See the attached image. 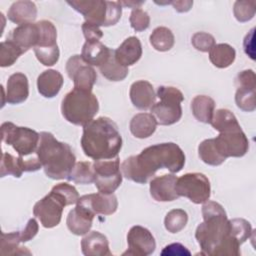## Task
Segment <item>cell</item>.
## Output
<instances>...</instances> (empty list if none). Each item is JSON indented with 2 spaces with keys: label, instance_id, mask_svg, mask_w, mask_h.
I'll use <instances>...</instances> for the list:
<instances>
[{
  "label": "cell",
  "instance_id": "51",
  "mask_svg": "<svg viewBox=\"0 0 256 256\" xmlns=\"http://www.w3.org/2000/svg\"><path fill=\"white\" fill-rule=\"evenodd\" d=\"M118 3L121 5V6H124V7H132V8H139V6H141L142 4H144V1H118Z\"/></svg>",
  "mask_w": 256,
  "mask_h": 256
},
{
  "label": "cell",
  "instance_id": "41",
  "mask_svg": "<svg viewBox=\"0 0 256 256\" xmlns=\"http://www.w3.org/2000/svg\"><path fill=\"white\" fill-rule=\"evenodd\" d=\"M255 1H236L233 12L237 21L244 23L250 21L255 15Z\"/></svg>",
  "mask_w": 256,
  "mask_h": 256
},
{
  "label": "cell",
  "instance_id": "6",
  "mask_svg": "<svg viewBox=\"0 0 256 256\" xmlns=\"http://www.w3.org/2000/svg\"><path fill=\"white\" fill-rule=\"evenodd\" d=\"M99 103L92 91L73 88L68 92L61 104L63 117L70 123L85 126L98 113Z\"/></svg>",
  "mask_w": 256,
  "mask_h": 256
},
{
  "label": "cell",
  "instance_id": "12",
  "mask_svg": "<svg viewBox=\"0 0 256 256\" xmlns=\"http://www.w3.org/2000/svg\"><path fill=\"white\" fill-rule=\"evenodd\" d=\"M213 139L217 150L226 159L228 157H242L249 149V141L241 128L220 132Z\"/></svg>",
  "mask_w": 256,
  "mask_h": 256
},
{
  "label": "cell",
  "instance_id": "17",
  "mask_svg": "<svg viewBox=\"0 0 256 256\" xmlns=\"http://www.w3.org/2000/svg\"><path fill=\"white\" fill-rule=\"evenodd\" d=\"M3 96L9 104H20L24 102L29 96L28 78L21 72L12 74L7 80L6 94L3 89ZM3 97V98H4Z\"/></svg>",
  "mask_w": 256,
  "mask_h": 256
},
{
  "label": "cell",
  "instance_id": "14",
  "mask_svg": "<svg viewBox=\"0 0 256 256\" xmlns=\"http://www.w3.org/2000/svg\"><path fill=\"white\" fill-rule=\"evenodd\" d=\"M128 249L123 255L148 256L155 251L156 242L152 233L145 227L135 225L127 234Z\"/></svg>",
  "mask_w": 256,
  "mask_h": 256
},
{
  "label": "cell",
  "instance_id": "20",
  "mask_svg": "<svg viewBox=\"0 0 256 256\" xmlns=\"http://www.w3.org/2000/svg\"><path fill=\"white\" fill-rule=\"evenodd\" d=\"M94 214L86 210L85 208L76 205L75 208L69 211L66 224L69 231L75 235H85L87 234L93 223Z\"/></svg>",
  "mask_w": 256,
  "mask_h": 256
},
{
  "label": "cell",
  "instance_id": "22",
  "mask_svg": "<svg viewBox=\"0 0 256 256\" xmlns=\"http://www.w3.org/2000/svg\"><path fill=\"white\" fill-rule=\"evenodd\" d=\"M81 250L86 256H110L107 237L99 231L89 232L81 240Z\"/></svg>",
  "mask_w": 256,
  "mask_h": 256
},
{
  "label": "cell",
  "instance_id": "1",
  "mask_svg": "<svg viewBox=\"0 0 256 256\" xmlns=\"http://www.w3.org/2000/svg\"><path fill=\"white\" fill-rule=\"evenodd\" d=\"M185 164V154L173 142L149 146L138 155L126 158L121 164L123 176L133 182L145 184L157 170L166 168L172 173L181 171Z\"/></svg>",
  "mask_w": 256,
  "mask_h": 256
},
{
  "label": "cell",
  "instance_id": "24",
  "mask_svg": "<svg viewBox=\"0 0 256 256\" xmlns=\"http://www.w3.org/2000/svg\"><path fill=\"white\" fill-rule=\"evenodd\" d=\"M7 17L11 22L19 25L33 23L37 17V7L32 1H16L10 6Z\"/></svg>",
  "mask_w": 256,
  "mask_h": 256
},
{
  "label": "cell",
  "instance_id": "15",
  "mask_svg": "<svg viewBox=\"0 0 256 256\" xmlns=\"http://www.w3.org/2000/svg\"><path fill=\"white\" fill-rule=\"evenodd\" d=\"M77 205L85 208L94 215H111L116 212L118 207L117 197L112 194H104L101 192L86 194L79 197Z\"/></svg>",
  "mask_w": 256,
  "mask_h": 256
},
{
  "label": "cell",
  "instance_id": "10",
  "mask_svg": "<svg viewBox=\"0 0 256 256\" xmlns=\"http://www.w3.org/2000/svg\"><path fill=\"white\" fill-rule=\"evenodd\" d=\"M175 188L179 196L187 197L195 204L206 202L211 194L209 179L198 172L186 173L177 178Z\"/></svg>",
  "mask_w": 256,
  "mask_h": 256
},
{
  "label": "cell",
  "instance_id": "34",
  "mask_svg": "<svg viewBox=\"0 0 256 256\" xmlns=\"http://www.w3.org/2000/svg\"><path fill=\"white\" fill-rule=\"evenodd\" d=\"M67 179L77 184H90L94 182L95 174L93 169V163L88 161H81L75 163Z\"/></svg>",
  "mask_w": 256,
  "mask_h": 256
},
{
  "label": "cell",
  "instance_id": "40",
  "mask_svg": "<svg viewBox=\"0 0 256 256\" xmlns=\"http://www.w3.org/2000/svg\"><path fill=\"white\" fill-rule=\"evenodd\" d=\"M230 234L240 243H244L250 238L252 233L251 224L243 218H234L229 220Z\"/></svg>",
  "mask_w": 256,
  "mask_h": 256
},
{
  "label": "cell",
  "instance_id": "7",
  "mask_svg": "<svg viewBox=\"0 0 256 256\" xmlns=\"http://www.w3.org/2000/svg\"><path fill=\"white\" fill-rule=\"evenodd\" d=\"M74 10L81 13L86 22L97 26L115 25L121 18L122 6L118 1L73 0L67 1Z\"/></svg>",
  "mask_w": 256,
  "mask_h": 256
},
{
  "label": "cell",
  "instance_id": "13",
  "mask_svg": "<svg viewBox=\"0 0 256 256\" xmlns=\"http://www.w3.org/2000/svg\"><path fill=\"white\" fill-rule=\"evenodd\" d=\"M66 72L74 82V88L92 91L93 85L96 82L97 74L94 68L88 65L81 55L71 56L66 63Z\"/></svg>",
  "mask_w": 256,
  "mask_h": 256
},
{
  "label": "cell",
  "instance_id": "9",
  "mask_svg": "<svg viewBox=\"0 0 256 256\" xmlns=\"http://www.w3.org/2000/svg\"><path fill=\"white\" fill-rule=\"evenodd\" d=\"M2 141L11 145L19 156L25 157L36 153L40 134L28 127H19L12 122H4L1 125Z\"/></svg>",
  "mask_w": 256,
  "mask_h": 256
},
{
  "label": "cell",
  "instance_id": "46",
  "mask_svg": "<svg viewBox=\"0 0 256 256\" xmlns=\"http://www.w3.org/2000/svg\"><path fill=\"white\" fill-rule=\"evenodd\" d=\"M38 230H39V226H38L37 221L34 218L29 219L25 228L21 231H18L21 243L28 242V241L32 240L38 233Z\"/></svg>",
  "mask_w": 256,
  "mask_h": 256
},
{
  "label": "cell",
  "instance_id": "45",
  "mask_svg": "<svg viewBox=\"0 0 256 256\" xmlns=\"http://www.w3.org/2000/svg\"><path fill=\"white\" fill-rule=\"evenodd\" d=\"M236 87L256 88V76L253 70H244L238 73L235 78Z\"/></svg>",
  "mask_w": 256,
  "mask_h": 256
},
{
  "label": "cell",
  "instance_id": "36",
  "mask_svg": "<svg viewBox=\"0 0 256 256\" xmlns=\"http://www.w3.org/2000/svg\"><path fill=\"white\" fill-rule=\"evenodd\" d=\"M39 28V41L35 47H53L57 45V30L54 24L48 20L37 22Z\"/></svg>",
  "mask_w": 256,
  "mask_h": 256
},
{
  "label": "cell",
  "instance_id": "31",
  "mask_svg": "<svg viewBox=\"0 0 256 256\" xmlns=\"http://www.w3.org/2000/svg\"><path fill=\"white\" fill-rule=\"evenodd\" d=\"M210 124L215 130L219 132H225L241 128L235 115L230 110L224 108L214 111Z\"/></svg>",
  "mask_w": 256,
  "mask_h": 256
},
{
  "label": "cell",
  "instance_id": "50",
  "mask_svg": "<svg viewBox=\"0 0 256 256\" xmlns=\"http://www.w3.org/2000/svg\"><path fill=\"white\" fill-rule=\"evenodd\" d=\"M174 9L178 12H187L191 9L193 1H171Z\"/></svg>",
  "mask_w": 256,
  "mask_h": 256
},
{
  "label": "cell",
  "instance_id": "11",
  "mask_svg": "<svg viewBox=\"0 0 256 256\" xmlns=\"http://www.w3.org/2000/svg\"><path fill=\"white\" fill-rule=\"evenodd\" d=\"M93 169L95 174L94 183L99 192L112 194L121 185L122 173L118 156L113 159L95 160Z\"/></svg>",
  "mask_w": 256,
  "mask_h": 256
},
{
  "label": "cell",
  "instance_id": "35",
  "mask_svg": "<svg viewBox=\"0 0 256 256\" xmlns=\"http://www.w3.org/2000/svg\"><path fill=\"white\" fill-rule=\"evenodd\" d=\"M23 157H14L10 153L3 152L0 166V176L13 175L16 178L21 177L23 173Z\"/></svg>",
  "mask_w": 256,
  "mask_h": 256
},
{
  "label": "cell",
  "instance_id": "21",
  "mask_svg": "<svg viewBox=\"0 0 256 256\" xmlns=\"http://www.w3.org/2000/svg\"><path fill=\"white\" fill-rule=\"evenodd\" d=\"M114 55L116 60L125 67L135 64L142 56V45L140 40L135 36L128 37L116 50H114Z\"/></svg>",
  "mask_w": 256,
  "mask_h": 256
},
{
  "label": "cell",
  "instance_id": "27",
  "mask_svg": "<svg viewBox=\"0 0 256 256\" xmlns=\"http://www.w3.org/2000/svg\"><path fill=\"white\" fill-rule=\"evenodd\" d=\"M215 109V101L206 95H197L191 101V110L194 117L202 123L210 124Z\"/></svg>",
  "mask_w": 256,
  "mask_h": 256
},
{
  "label": "cell",
  "instance_id": "42",
  "mask_svg": "<svg viewBox=\"0 0 256 256\" xmlns=\"http://www.w3.org/2000/svg\"><path fill=\"white\" fill-rule=\"evenodd\" d=\"M33 49L36 58L44 66H52L59 60L60 51L58 45L53 47H34Z\"/></svg>",
  "mask_w": 256,
  "mask_h": 256
},
{
  "label": "cell",
  "instance_id": "39",
  "mask_svg": "<svg viewBox=\"0 0 256 256\" xmlns=\"http://www.w3.org/2000/svg\"><path fill=\"white\" fill-rule=\"evenodd\" d=\"M235 102L239 109L245 112H253L256 108L255 88L237 87Z\"/></svg>",
  "mask_w": 256,
  "mask_h": 256
},
{
  "label": "cell",
  "instance_id": "16",
  "mask_svg": "<svg viewBox=\"0 0 256 256\" xmlns=\"http://www.w3.org/2000/svg\"><path fill=\"white\" fill-rule=\"evenodd\" d=\"M177 177L174 174H164L150 181V194L158 202H169L178 199L175 185Z\"/></svg>",
  "mask_w": 256,
  "mask_h": 256
},
{
  "label": "cell",
  "instance_id": "49",
  "mask_svg": "<svg viewBox=\"0 0 256 256\" xmlns=\"http://www.w3.org/2000/svg\"><path fill=\"white\" fill-rule=\"evenodd\" d=\"M255 28H252L247 35L244 38L243 41V47H244V52L246 55H248L252 60H255Z\"/></svg>",
  "mask_w": 256,
  "mask_h": 256
},
{
  "label": "cell",
  "instance_id": "2",
  "mask_svg": "<svg viewBox=\"0 0 256 256\" xmlns=\"http://www.w3.org/2000/svg\"><path fill=\"white\" fill-rule=\"evenodd\" d=\"M203 222L195 232L202 254L238 256L240 243L230 234L229 220L221 204L207 200L202 206Z\"/></svg>",
  "mask_w": 256,
  "mask_h": 256
},
{
  "label": "cell",
  "instance_id": "29",
  "mask_svg": "<svg viewBox=\"0 0 256 256\" xmlns=\"http://www.w3.org/2000/svg\"><path fill=\"white\" fill-rule=\"evenodd\" d=\"M18 231L1 233L0 254L1 255H31V252L24 246H20Z\"/></svg>",
  "mask_w": 256,
  "mask_h": 256
},
{
  "label": "cell",
  "instance_id": "25",
  "mask_svg": "<svg viewBox=\"0 0 256 256\" xmlns=\"http://www.w3.org/2000/svg\"><path fill=\"white\" fill-rule=\"evenodd\" d=\"M111 49L100 41H86L83 45L81 57L90 66H102L109 58Z\"/></svg>",
  "mask_w": 256,
  "mask_h": 256
},
{
  "label": "cell",
  "instance_id": "43",
  "mask_svg": "<svg viewBox=\"0 0 256 256\" xmlns=\"http://www.w3.org/2000/svg\"><path fill=\"white\" fill-rule=\"evenodd\" d=\"M131 27L136 31V32H141L146 30L149 25H150V17L148 13L141 8H136L133 9L130 18H129Z\"/></svg>",
  "mask_w": 256,
  "mask_h": 256
},
{
  "label": "cell",
  "instance_id": "47",
  "mask_svg": "<svg viewBox=\"0 0 256 256\" xmlns=\"http://www.w3.org/2000/svg\"><path fill=\"white\" fill-rule=\"evenodd\" d=\"M82 31L86 41H99L103 36V32L99 26L86 21L82 25Z\"/></svg>",
  "mask_w": 256,
  "mask_h": 256
},
{
  "label": "cell",
  "instance_id": "26",
  "mask_svg": "<svg viewBox=\"0 0 256 256\" xmlns=\"http://www.w3.org/2000/svg\"><path fill=\"white\" fill-rule=\"evenodd\" d=\"M157 121L151 113H138L130 121L131 133L139 139L150 137L156 130Z\"/></svg>",
  "mask_w": 256,
  "mask_h": 256
},
{
  "label": "cell",
  "instance_id": "37",
  "mask_svg": "<svg viewBox=\"0 0 256 256\" xmlns=\"http://www.w3.org/2000/svg\"><path fill=\"white\" fill-rule=\"evenodd\" d=\"M22 54L24 52L12 40L7 38V40L2 41L0 44V66H12Z\"/></svg>",
  "mask_w": 256,
  "mask_h": 256
},
{
  "label": "cell",
  "instance_id": "23",
  "mask_svg": "<svg viewBox=\"0 0 256 256\" xmlns=\"http://www.w3.org/2000/svg\"><path fill=\"white\" fill-rule=\"evenodd\" d=\"M63 82V76L59 71L45 70L37 78L38 92L45 98H53L61 90Z\"/></svg>",
  "mask_w": 256,
  "mask_h": 256
},
{
  "label": "cell",
  "instance_id": "33",
  "mask_svg": "<svg viewBox=\"0 0 256 256\" xmlns=\"http://www.w3.org/2000/svg\"><path fill=\"white\" fill-rule=\"evenodd\" d=\"M198 154L204 163L211 166H219L226 160L217 150L213 138L206 139L199 144Z\"/></svg>",
  "mask_w": 256,
  "mask_h": 256
},
{
  "label": "cell",
  "instance_id": "18",
  "mask_svg": "<svg viewBox=\"0 0 256 256\" xmlns=\"http://www.w3.org/2000/svg\"><path fill=\"white\" fill-rule=\"evenodd\" d=\"M129 96L132 104L139 110L150 109L157 97L152 84L146 80L134 82L130 87Z\"/></svg>",
  "mask_w": 256,
  "mask_h": 256
},
{
  "label": "cell",
  "instance_id": "44",
  "mask_svg": "<svg viewBox=\"0 0 256 256\" xmlns=\"http://www.w3.org/2000/svg\"><path fill=\"white\" fill-rule=\"evenodd\" d=\"M193 47L201 52H208L215 45V38L206 32H196L191 38Z\"/></svg>",
  "mask_w": 256,
  "mask_h": 256
},
{
  "label": "cell",
  "instance_id": "32",
  "mask_svg": "<svg viewBox=\"0 0 256 256\" xmlns=\"http://www.w3.org/2000/svg\"><path fill=\"white\" fill-rule=\"evenodd\" d=\"M149 40L152 47L160 52L170 50L175 42V38L172 31L164 26L155 28L151 33Z\"/></svg>",
  "mask_w": 256,
  "mask_h": 256
},
{
  "label": "cell",
  "instance_id": "38",
  "mask_svg": "<svg viewBox=\"0 0 256 256\" xmlns=\"http://www.w3.org/2000/svg\"><path fill=\"white\" fill-rule=\"evenodd\" d=\"M188 215L183 209H173L169 211L164 219V226L170 233H178L186 226Z\"/></svg>",
  "mask_w": 256,
  "mask_h": 256
},
{
  "label": "cell",
  "instance_id": "28",
  "mask_svg": "<svg viewBox=\"0 0 256 256\" xmlns=\"http://www.w3.org/2000/svg\"><path fill=\"white\" fill-rule=\"evenodd\" d=\"M235 57V49L227 43L215 44L209 51V59L217 68L229 67L234 62Z\"/></svg>",
  "mask_w": 256,
  "mask_h": 256
},
{
  "label": "cell",
  "instance_id": "30",
  "mask_svg": "<svg viewBox=\"0 0 256 256\" xmlns=\"http://www.w3.org/2000/svg\"><path fill=\"white\" fill-rule=\"evenodd\" d=\"M101 74L108 80L110 81H122L124 80L128 73V67H125L123 65H121L115 58L114 55V50L111 51V54L108 58V60L99 67Z\"/></svg>",
  "mask_w": 256,
  "mask_h": 256
},
{
  "label": "cell",
  "instance_id": "48",
  "mask_svg": "<svg viewBox=\"0 0 256 256\" xmlns=\"http://www.w3.org/2000/svg\"><path fill=\"white\" fill-rule=\"evenodd\" d=\"M162 256H190L191 252L180 243H172L163 248Z\"/></svg>",
  "mask_w": 256,
  "mask_h": 256
},
{
  "label": "cell",
  "instance_id": "5",
  "mask_svg": "<svg viewBox=\"0 0 256 256\" xmlns=\"http://www.w3.org/2000/svg\"><path fill=\"white\" fill-rule=\"evenodd\" d=\"M79 194L76 188L68 183H59L50 193L35 203L33 214L45 228L57 226L62 218L65 206L77 203Z\"/></svg>",
  "mask_w": 256,
  "mask_h": 256
},
{
  "label": "cell",
  "instance_id": "4",
  "mask_svg": "<svg viewBox=\"0 0 256 256\" xmlns=\"http://www.w3.org/2000/svg\"><path fill=\"white\" fill-rule=\"evenodd\" d=\"M36 156L42 164L46 176L54 180L67 178L76 160L71 147L67 143L55 139L49 132L40 133Z\"/></svg>",
  "mask_w": 256,
  "mask_h": 256
},
{
  "label": "cell",
  "instance_id": "8",
  "mask_svg": "<svg viewBox=\"0 0 256 256\" xmlns=\"http://www.w3.org/2000/svg\"><path fill=\"white\" fill-rule=\"evenodd\" d=\"M156 96L160 101L154 103L150 110L157 124L167 126L178 122L182 116L181 102L184 100L182 92L176 87L160 86Z\"/></svg>",
  "mask_w": 256,
  "mask_h": 256
},
{
  "label": "cell",
  "instance_id": "3",
  "mask_svg": "<svg viewBox=\"0 0 256 256\" xmlns=\"http://www.w3.org/2000/svg\"><path fill=\"white\" fill-rule=\"evenodd\" d=\"M81 146L84 154L89 158L113 159L121 150L122 137L115 122L102 116L83 126Z\"/></svg>",
  "mask_w": 256,
  "mask_h": 256
},
{
  "label": "cell",
  "instance_id": "19",
  "mask_svg": "<svg viewBox=\"0 0 256 256\" xmlns=\"http://www.w3.org/2000/svg\"><path fill=\"white\" fill-rule=\"evenodd\" d=\"M12 40L24 53L30 48H34L39 41V28L37 23L22 24L14 28L9 38Z\"/></svg>",
  "mask_w": 256,
  "mask_h": 256
}]
</instances>
